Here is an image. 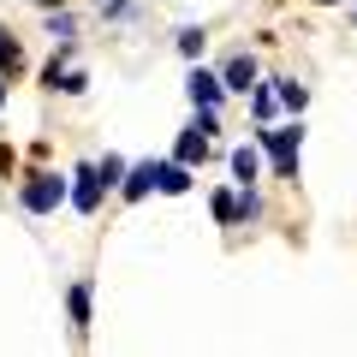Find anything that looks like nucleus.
Wrapping results in <instances>:
<instances>
[{
  "label": "nucleus",
  "instance_id": "nucleus-16",
  "mask_svg": "<svg viewBox=\"0 0 357 357\" xmlns=\"http://www.w3.org/2000/svg\"><path fill=\"white\" fill-rule=\"evenodd\" d=\"M250 107H256V119H268V114H274V89H256Z\"/></svg>",
  "mask_w": 357,
  "mask_h": 357
},
{
  "label": "nucleus",
  "instance_id": "nucleus-13",
  "mask_svg": "<svg viewBox=\"0 0 357 357\" xmlns=\"http://www.w3.org/2000/svg\"><path fill=\"white\" fill-rule=\"evenodd\" d=\"M72 30H77L72 13H54V18H48V36H54V42H72Z\"/></svg>",
  "mask_w": 357,
  "mask_h": 357
},
{
  "label": "nucleus",
  "instance_id": "nucleus-8",
  "mask_svg": "<svg viewBox=\"0 0 357 357\" xmlns=\"http://www.w3.org/2000/svg\"><path fill=\"white\" fill-rule=\"evenodd\" d=\"M232 173H238V185H256V178H262V155H256L250 143H238V149H232Z\"/></svg>",
  "mask_w": 357,
  "mask_h": 357
},
{
  "label": "nucleus",
  "instance_id": "nucleus-4",
  "mask_svg": "<svg viewBox=\"0 0 357 357\" xmlns=\"http://www.w3.org/2000/svg\"><path fill=\"white\" fill-rule=\"evenodd\" d=\"M185 96H191L197 107H220V96H227V84H220L215 72H203V66H197V72L185 77Z\"/></svg>",
  "mask_w": 357,
  "mask_h": 357
},
{
  "label": "nucleus",
  "instance_id": "nucleus-10",
  "mask_svg": "<svg viewBox=\"0 0 357 357\" xmlns=\"http://www.w3.org/2000/svg\"><path fill=\"white\" fill-rule=\"evenodd\" d=\"M274 84H280V89H274V102H286V107H292V114H304L310 89H304V84H292V77H274Z\"/></svg>",
  "mask_w": 357,
  "mask_h": 357
},
{
  "label": "nucleus",
  "instance_id": "nucleus-3",
  "mask_svg": "<svg viewBox=\"0 0 357 357\" xmlns=\"http://www.w3.org/2000/svg\"><path fill=\"white\" fill-rule=\"evenodd\" d=\"M77 185H66V197H72V208L77 215H96L102 208V178H96V167H77Z\"/></svg>",
  "mask_w": 357,
  "mask_h": 357
},
{
  "label": "nucleus",
  "instance_id": "nucleus-9",
  "mask_svg": "<svg viewBox=\"0 0 357 357\" xmlns=\"http://www.w3.org/2000/svg\"><path fill=\"white\" fill-rule=\"evenodd\" d=\"M66 310H72V328L84 333V328H89V280H77L72 292H66Z\"/></svg>",
  "mask_w": 357,
  "mask_h": 357
},
{
  "label": "nucleus",
  "instance_id": "nucleus-14",
  "mask_svg": "<svg viewBox=\"0 0 357 357\" xmlns=\"http://www.w3.org/2000/svg\"><path fill=\"white\" fill-rule=\"evenodd\" d=\"M18 66H24V54H18V42H6V36H0V72H18Z\"/></svg>",
  "mask_w": 357,
  "mask_h": 357
},
{
  "label": "nucleus",
  "instance_id": "nucleus-17",
  "mask_svg": "<svg viewBox=\"0 0 357 357\" xmlns=\"http://www.w3.org/2000/svg\"><path fill=\"white\" fill-rule=\"evenodd\" d=\"M0 107H6V84H0Z\"/></svg>",
  "mask_w": 357,
  "mask_h": 357
},
{
  "label": "nucleus",
  "instance_id": "nucleus-12",
  "mask_svg": "<svg viewBox=\"0 0 357 357\" xmlns=\"http://www.w3.org/2000/svg\"><path fill=\"white\" fill-rule=\"evenodd\" d=\"M215 220H220V227L238 220V197H232V191H215Z\"/></svg>",
  "mask_w": 357,
  "mask_h": 357
},
{
  "label": "nucleus",
  "instance_id": "nucleus-7",
  "mask_svg": "<svg viewBox=\"0 0 357 357\" xmlns=\"http://www.w3.org/2000/svg\"><path fill=\"white\" fill-rule=\"evenodd\" d=\"M220 84H227V89H256V60H250V54H232L227 72H220Z\"/></svg>",
  "mask_w": 357,
  "mask_h": 357
},
{
  "label": "nucleus",
  "instance_id": "nucleus-11",
  "mask_svg": "<svg viewBox=\"0 0 357 357\" xmlns=\"http://www.w3.org/2000/svg\"><path fill=\"white\" fill-rule=\"evenodd\" d=\"M96 178H102V191L119 185V178H126V161H119V155H102V161H96Z\"/></svg>",
  "mask_w": 357,
  "mask_h": 357
},
{
  "label": "nucleus",
  "instance_id": "nucleus-6",
  "mask_svg": "<svg viewBox=\"0 0 357 357\" xmlns=\"http://www.w3.org/2000/svg\"><path fill=\"white\" fill-rule=\"evenodd\" d=\"M155 167H161V161H143V167H131V173L119 178L126 203H137V197H149V191H155Z\"/></svg>",
  "mask_w": 357,
  "mask_h": 357
},
{
  "label": "nucleus",
  "instance_id": "nucleus-5",
  "mask_svg": "<svg viewBox=\"0 0 357 357\" xmlns=\"http://www.w3.org/2000/svg\"><path fill=\"white\" fill-rule=\"evenodd\" d=\"M155 185H161L167 197H185V191H191V167H185V161H161V167H155Z\"/></svg>",
  "mask_w": 357,
  "mask_h": 357
},
{
  "label": "nucleus",
  "instance_id": "nucleus-2",
  "mask_svg": "<svg viewBox=\"0 0 357 357\" xmlns=\"http://www.w3.org/2000/svg\"><path fill=\"white\" fill-rule=\"evenodd\" d=\"M18 203H24L30 215H48V208L66 203V178H60V173H36V178L24 185V197H18Z\"/></svg>",
  "mask_w": 357,
  "mask_h": 357
},
{
  "label": "nucleus",
  "instance_id": "nucleus-1",
  "mask_svg": "<svg viewBox=\"0 0 357 357\" xmlns=\"http://www.w3.org/2000/svg\"><path fill=\"white\" fill-rule=\"evenodd\" d=\"M256 137L274 149V173H280V178L298 173V143H304V131H298V126H268V131H256Z\"/></svg>",
  "mask_w": 357,
  "mask_h": 357
},
{
  "label": "nucleus",
  "instance_id": "nucleus-15",
  "mask_svg": "<svg viewBox=\"0 0 357 357\" xmlns=\"http://www.w3.org/2000/svg\"><path fill=\"white\" fill-rule=\"evenodd\" d=\"M203 30H178V54H191V60H197V54H203Z\"/></svg>",
  "mask_w": 357,
  "mask_h": 357
}]
</instances>
